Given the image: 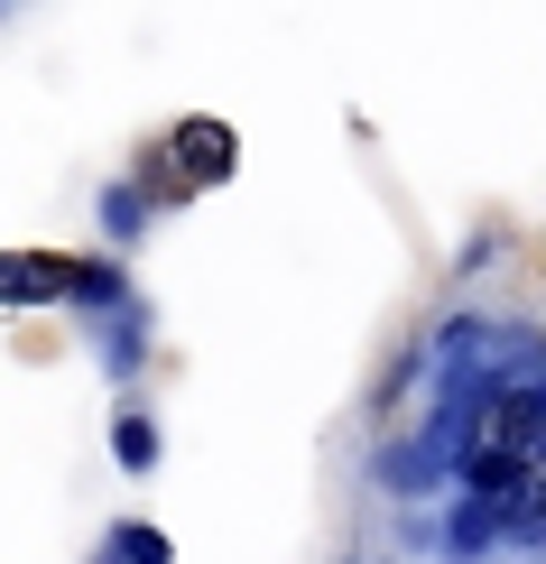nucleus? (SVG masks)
<instances>
[{"mask_svg": "<svg viewBox=\"0 0 546 564\" xmlns=\"http://www.w3.org/2000/svg\"><path fill=\"white\" fill-rule=\"evenodd\" d=\"M546 435V398L537 389H491L482 416H472V444H491V454H518V444Z\"/></svg>", "mask_w": 546, "mask_h": 564, "instance_id": "f257e3e1", "label": "nucleus"}, {"mask_svg": "<svg viewBox=\"0 0 546 564\" xmlns=\"http://www.w3.org/2000/svg\"><path fill=\"white\" fill-rule=\"evenodd\" d=\"M463 490H472V500H528V463L472 444V454H463Z\"/></svg>", "mask_w": 546, "mask_h": 564, "instance_id": "f03ea898", "label": "nucleus"}, {"mask_svg": "<svg viewBox=\"0 0 546 564\" xmlns=\"http://www.w3.org/2000/svg\"><path fill=\"white\" fill-rule=\"evenodd\" d=\"M176 158H195V176H223L232 130H223V121H185V130H176Z\"/></svg>", "mask_w": 546, "mask_h": 564, "instance_id": "7ed1b4c3", "label": "nucleus"}, {"mask_svg": "<svg viewBox=\"0 0 546 564\" xmlns=\"http://www.w3.org/2000/svg\"><path fill=\"white\" fill-rule=\"evenodd\" d=\"M111 444H121L130 473H149V463H158V426H149V416H121V426H111Z\"/></svg>", "mask_w": 546, "mask_h": 564, "instance_id": "20e7f679", "label": "nucleus"}, {"mask_svg": "<svg viewBox=\"0 0 546 564\" xmlns=\"http://www.w3.org/2000/svg\"><path fill=\"white\" fill-rule=\"evenodd\" d=\"M121 564H168V536H158V528H121Z\"/></svg>", "mask_w": 546, "mask_h": 564, "instance_id": "39448f33", "label": "nucleus"}, {"mask_svg": "<svg viewBox=\"0 0 546 564\" xmlns=\"http://www.w3.org/2000/svg\"><path fill=\"white\" fill-rule=\"evenodd\" d=\"M445 546H454V555H482V546H491V519H482V509H454V536H445Z\"/></svg>", "mask_w": 546, "mask_h": 564, "instance_id": "423d86ee", "label": "nucleus"}, {"mask_svg": "<svg viewBox=\"0 0 546 564\" xmlns=\"http://www.w3.org/2000/svg\"><path fill=\"white\" fill-rule=\"evenodd\" d=\"M537 473H546V435H537Z\"/></svg>", "mask_w": 546, "mask_h": 564, "instance_id": "0eeeda50", "label": "nucleus"}]
</instances>
